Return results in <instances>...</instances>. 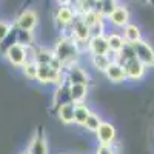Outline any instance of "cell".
I'll return each instance as SVG.
<instances>
[{
    "mask_svg": "<svg viewBox=\"0 0 154 154\" xmlns=\"http://www.w3.org/2000/svg\"><path fill=\"white\" fill-rule=\"evenodd\" d=\"M69 100H71V97H69V83L65 79L60 85H57V89H56L54 97H53V106L59 108L60 105L66 103V102H69Z\"/></svg>",
    "mask_w": 154,
    "mask_h": 154,
    "instance_id": "cell-15",
    "label": "cell"
},
{
    "mask_svg": "<svg viewBox=\"0 0 154 154\" xmlns=\"http://www.w3.org/2000/svg\"><path fill=\"white\" fill-rule=\"evenodd\" d=\"M88 51L91 54H106L109 51L106 35L105 34H102V35H91V37H89V40H88Z\"/></svg>",
    "mask_w": 154,
    "mask_h": 154,
    "instance_id": "cell-12",
    "label": "cell"
},
{
    "mask_svg": "<svg viewBox=\"0 0 154 154\" xmlns=\"http://www.w3.org/2000/svg\"><path fill=\"white\" fill-rule=\"evenodd\" d=\"M5 56H6V59L11 65L22 68V65L28 60V46H23L20 43H14L6 49Z\"/></svg>",
    "mask_w": 154,
    "mask_h": 154,
    "instance_id": "cell-4",
    "label": "cell"
},
{
    "mask_svg": "<svg viewBox=\"0 0 154 154\" xmlns=\"http://www.w3.org/2000/svg\"><path fill=\"white\" fill-rule=\"evenodd\" d=\"M69 97L74 103H82L88 97V85L83 83H69Z\"/></svg>",
    "mask_w": 154,
    "mask_h": 154,
    "instance_id": "cell-17",
    "label": "cell"
},
{
    "mask_svg": "<svg viewBox=\"0 0 154 154\" xmlns=\"http://www.w3.org/2000/svg\"><path fill=\"white\" fill-rule=\"evenodd\" d=\"M122 29H123L122 35H123L126 43H134V42H137V40L142 38V31H140V28L137 26V25L128 23V25H125Z\"/></svg>",
    "mask_w": 154,
    "mask_h": 154,
    "instance_id": "cell-18",
    "label": "cell"
},
{
    "mask_svg": "<svg viewBox=\"0 0 154 154\" xmlns=\"http://www.w3.org/2000/svg\"><path fill=\"white\" fill-rule=\"evenodd\" d=\"M112 60H116V54L111 53V51H108L106 54H91V63H93V66L97 71H100V72H105Z\"/></svg>",
    "mask_w": 154,
    "mask_h": 154,
    "instance_id": "cell-16",
    "label": "cell"
},
{
    "mask_svg": "<svg viewBox=\"0 0 154 154\" xmlns=\"http://www.w3.org/2000/svg\"><path fill=\"white\" fill-rule=\"evenodd\" d=\"M133 48H134V53H136V59H139L146 68L154 66V48L148 42L140 38V40L133 43Z\"/></svg>",
    "mask_w": 154,
    "mask_h": 154,
    "instance_id": "cell-3",
    "label": "cell"
},
{
    "mask_svg": "<svg viewBox=\"0 0 154 154\" xmlns=\"http://www.w3.org/2000/svg\"><path fill=\"white\" fill-rule=\"evenodd\" d=\"M53 51L57 56V59L62 62L63 71H65L66 68H69V66H72V65H75L79 57H80V53H82L80 48L77 46L75 40L71 35L60 37L57 40V43H56V48Z\"/></svg>",
    "mask_w": 154,
    "mask_h": 154,
    "instance_id": "cell-1",
    "label": "cell"
},
{
    "mask_svg": "<svg viewBox=\"0 0 154 154\" xmlns=\"http://www.w3.org/2000/svg\"><path fill=\"white\" fill-rule=\"evenodd\" d=\"M22 154H29V152H28V151H25V152H22Z\"/></svg>",
    "mask_w": 154,
    "mask_h": 154,
    "instance_id": "cell-29",
    "label": "cell"
},
{
    "mask_svg": "<svg viewBox=\"0 0 154 154\" xmlns=\"http://www.w3.org/2000/svg\"><path fill=\"white\" fill-rule=\"evenodd\" d=\"M102 123V117L99 114H96V112H89V116H88V119H86V122H85V128L88 131H91V133H96L97 131V128H99V125Z\"/></svg>",
    "mask_w": 154,
    "mask_h": 154,
    "instance_id": "cell-24",
    "label": "cell"
},
{
    "mask_svg": "<svg viewBox=\"0 0 154 154\" xmlns=\"http://www.w3.org/2000/svg\"><path fill=\"white\" fill-rule=\"evenodd\" d=\"M22 69H23V74L28 77L31 80H35L37 77V63L34 60H26L22 65Z\"/></svg>",
    "mask_w": 154,
    "mask_h": 154,
    "instance_id": "cell-25",
    "label": "cell"
},
{
    "mask_svg": "<svg viewBox=\"0 0 154 154\" xmlns=\"http://www.w3.org/2000/svg\"><path fill=\"white\" fill-rule=\"evenodd\" d=\"M75 14H77V12H75L72 5H59L54 19H56V23L59 25L60 28L68 29V26L72 23Z\"/></svg>",
    "mask_w": 154,
    "mask_h": 154,
    "instance_id": "cell-6",
    "label": "cell"
},
{
    "mask_svg": "<svg viewBox=\"0 0 154 154\" xmlns=\"http://www.w3.org/2000/svg\"><path fill=\"white\" fill-rule=\"evenodd\" d=\"M57 5H71L72 0H54Z\"/></svg>",
    "mask_w": 154,
    "mask_h": 154,
    "instance_id": "cell-28",
    "label": "cell"
},
{
    "mask_svg": "<svg viewBox=\"0 0 154 154\" xmlns=\"http://www.w3.org/2000/svg\"><path fill=\"white\" fill-rule=\"evenodd\" d=\"M116 2H112V0H96L94 3V9L99 12L100 16H103L105 19L112 12V9L116 8Z\"/></svg>",
    "mask_w": 154,
    "mask_h": 154,
    "instance_id": "cell-21",
    "label": "cell"
},
{
    "mask_svg": "<svg viewBox=\"0 0 154 154\" xmlns=\"http://www.w3.org/2000/svg\"><path fill=\"white\" fill-rule=\"evenodd\" d=\"M100 145H114L116 142V128L109 122H102L96 131Z\"/></svg>",
    "mask_w": 154,
    "mask_h": 154,
    "instance_id": "cell-8",
    "label": "cell"
},
{
    "mask_svg": "<svg viewBox=\"0 0 154 154\" xmlns=\"http://www.w3.org/2000/svg\"><path fill=\"white\" fill-rule=\"evenodd\" d=\"M112 2H116V3H119V0H112Z\"/></svg>",
    "mask_w": 154,
    "mask_h": 154,
    "instance_id": "cell-30",
    "label": "cell"
},
{
    "mask_svg": "<svg viewBox=\"0 0 154 154\" xmlns=\"http://www.w3.org/2000/svg\"><path fill=\"white\" fill-rule=\"evenodd\" d=\"M35 80L42 85H60L65 80V72L53 68L51 65H37Z\"/></svg>",
    "mask_w": 154,
    "mask_h": 154,
    "instance_id": "cell-2",
    "label": "cell"
},
{
    "mask_svg": "<svg viewBox=\"0 0 154 154\" xmlns=\"http://www.w3.org/2000/svg\"><path fill=\"white\" fill-rule=\"evenodd\" d=\"M57 109V117L63 125H72L74 123V109H75V103L72 100L66 102V103L60 105Z\"/></svg>",
    "mask_w": 154,
    "mask_h": 154,
    "instance_id": "cell-14",
    "label": "cell"
},
{
    "mask_svg": "<svg viewBox=\"0 0 154 154\" xmlns=\"http://www.w3.org/2000/svg\"><path fill=\"white\" fill-rule=\"evenodd\" d=\"M82 16V19H83V22L88 25L89 28H93L94 25H97V23H102V22H106V19L103 17V16H100L99 12L93 8V9H89V11H86V12H83V14H80Z\"/></svg>",
    "mask_w": 154,
    "mask_h": 154,
    "instance_id": "cell-22",
    "label": "cell"
},
{
    "mask_svg": "<svg viewBox=\"0 0 154 154\" xmlns=\"http://www.w3.org/2000/svg\"><path fill=\"white\" fill-rule=\"evenodd\" d=\"M122 65L125 68L126 80H140V79H143V75L146 72V66L136 57L123 62Z\"/></svg>",
    "mask_w": 154,
    "mask_h": 154,
    "instance_id": "cell-5",
    "label": "cell"
},
{
    "mask_svg": "<svg viewBox=\"0 0 154 154\" xmlns=\"http://www.w3.org/2000/svg\"><path fill=\"white\" fill-rule=\"evenodd\" d=\"M29 154H49V149H48V143H46V137H45V133L42 131H37L34 134V137L31 139L29 142V146L26 149Z\"/></svg>",
    "mask_w": 154,
    "mask_h": 154,
    "instance_id": "cell-11",
    "label": "cell"
},
{
    "mask_svg": "<svg viewBox=\"0 0 154 154\" xmlns=\"http://www.w3.org/2000/svg\"><path fill=\"white\" fill-rule=\"evenodd\" d=\"M16 40H17V43H20L23 46H31L32 40H34L32 31H25V29H20V28L16 26Z\"/></svg>",
    "mask_w": 154,
    "mask_h": 154,
    "instance_id": "cell-23",
    "label": "cell"
},
{
    "mask_svg": "<svg viewBox=\"0 0 154 154\" xmlns=\"http://www.w3.org/2000/svg\"><path fill=\"white\" fill-rule=\"evenodd\" d=\"M106 22L114 25L116 28H123L125 25L130 23V11L123 5H116L112 12L106 17Z\"/></svg>",
    "mask_w": 154,
    "mask_h": 154,
    "instance_id": "cell-7",
    "label": "cell"
},
{
    "mask_svg": "<svg viewBox=\"0 0 154 154\" xmlns=\"http://www.w3.org/2000/svg\"><path fill=\"white\" fill-rule=\"evenodd\" d=\"M63 72H65V79H66L68 83H83V85L89 83L88 72L83 68H80L77 63L72 65V66H69V68H66Z\"/></svg>",
    "mask_w": 154,
    "mask_h": 154,
    "instance_id": "cell-9",
    "label": "cell"
},
{
    "mask_svg": "<svg viewBox=\"0 0 154 154\" xmlns=\"http://www.w3.org/2000/svg\"><path fill=\"white\" fill-rule=\"evenodd\" d=\"M38 17L32 9H25L16 20V26L25 31H34L37 26Z\"/></svg>",
    "mask_w": 154,
    "mask_h": 154,
    "instance_id": "cell-10",
    "label": "cell"
},
{
    "mask_svg": "<svg viewBox=\"0 0 154 154\" xmlns=\"http://www.w3.org/2000/svg\"><path fill=\"white\" fill-rule=\"evenodd\" d=\"M11 29H12V25L11 23H8L5 20H0V42H2L3 38L11 32Z\"/></svg>",
    "mask_w": 154,
    "mask_h": 154,
    "instance_id": "cell-26",
    "label": "cell"
},
{
    "mask_svg": "<svg viewBox=\"0 0 154 154\" xmlns=\"http://www.w3.org/2000/svg\"><path fill=\"white\" fill-rule=\"evenodd\" d=\"M96 154H116L112 145H99L96 149Z\"/></svg>",
    "mask_w": 154,
    "mask_h": 154,
    "instance_id": "cell-27",
    "label": "cell"
},
{
    "mask_svg": "<svg viewBox=\"0 0 154 154\" xmlns=\"http://www.w3.org/2000/svg\"><path fill=\"white\" fill-rule=\"evenodd\" d=\"M106 40H108V46H109V51L114 54H119L122 48L125 46V38L122 34H117V32H112L109 35H106Z\"/></svg>",
    "mask_w": 154,
    "mask_h": 154,
    "instance_id": "cell-19",
    "label": "cell"
},
{
    "mask_svg": "<svg viewBox=\"0 0 154 154\" xmlns=\"http://www.w3.org/2000/svg\"><path fill=\"white\" fill-rule=\"evenodd\" d=\"M105 75H106V79L112 83H120V82L126 80V74H125L123 65L119 63V62H116V60H112L109 63V66L105 71Z\"/></svg>",
    "mask_w": 154,
    "mask_h": 154,
    "instance_id": "cell-13",
    "label": "cell"
},
{
    "mask_svg": "<svg viewBox=\"0 0 154 154\" xmlns=\"http://www.w3.org/2000/svg\"><path fill=\"white\" fill-rule=\"evenodd\" d=\"M89 112H91V109H89L85 102H82V103H75V109H74V123L79 125V126H85V122L88 119Z\"/></svg>",
    "mask_w": 154,
    "mask_h": 154,
    "instance_id": "cell-20",
    "label": "cell"
}]
</instances>
